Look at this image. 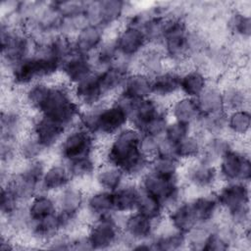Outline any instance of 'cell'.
Instances as JSON below:
<instances>
[{"mask_svg":"<svg viewBox=\"0 0 251 251\" xmlns=\"http://www.w3.org/2000/svg\"><path fill=\"white\" fill-rule=\"evenodd\" d=\"M141 133L127 126L107 140L102 161L120 167L128 179L137 180L148 169L150 160L139 150Z\"/></svg>","mask_w":251,"mask_h":251,"instance_id":"6da1fadb","label":"cell"},{"mask_svg":"<svg viewBox=\"0 0 251 251\" xmlns=\"http://www.w3.org/2000/svg\"><path fill=\"white\" fill-rule=\"evenodd\" d=\"M61 63L41 49H35L32 54L9 68L6 72L8 83L16 89L25 87L36 81H52L59 76Z\"/></svg>","mask_w":251,"mask_h":251,"instance_id":"7a4b0ae2","label":"cell"},{"mask_svg":"<svg viewBox=\"0 0 251 251\" xmlns=\"http://www.w3.org/2000/svg\"><path fill=\"white\" fill-rule=\"evenodd\" d=\"M214 191L223 219L241 230L250 227V184L243 181L222 182Z\"/></svg>","mask_w":251,"mask_h":251,"instance_id":"3957f363","label":"cell"},{"mask_svg":"<svg viewBox=\"0 0 251 251\" xmlns=\"http://www.w3.org/2000/svg\"><path fill=\"white\" fill-rule=\"evenodd\" d=\"M80 109L71 86L62 80H53L46 101L38 114L50 118L68 129L77 124Z\"/></svg>","mask_w":251,"mask_h":251,"instance_id":"277c9868","label":"cell"},{"mask_svg":"<svg viewBox=\"0 0 251 251\" xmlns=\"http://www.w3.org/2000/svg\"><path fill=\"white\" fill-rule=\"evenodd\" d=\"M190 24L184 18H167L161 47L170 66L181 69L190 62Z\"/></svg>","mask_w":251,"mask_h":251,"instance_id":"5b68a950","label":"cell"},{"mask_svg":"<svg viewBox=\"0 0 251 251\" xmlns=\"http://www.w3.org/2000/svg\"><path fill=\"white\" fill-rule=\"evenodd\" d=\"M48 162L44 158L21 162L11 173L6 184L21 203H27L40 190V183ZM2 184V185H3Z\"/></svg>","mask_w":251,"mask_h":251,"instance_id":"8992f818","label":"cell"},{"mask_svg":"<svg viewBox=\"0 0 251 251\" xmlns=\"http://www.w3.org/2000/svg\"><path fill=\"white\" fill-rule=\"evenodd\" d=\"M1 62L3 71L32 54L35 44L30 35L22 27L1 20Z\"/></svg>","mask_w":251,"mask_h":251,"instance_id":"52a82bcc","label":"cell"},{"mask_svg":"<svg viewBox=\"0 0 251 251\" xmlns=\"http://www.w3.org/2000/svg\"><path fill=\"white\" fill-rule=\"evenodd\" d=\"M98 139L90 132L75 125L68 128L60 143L54 150L57 159L64 163L96 156Z\"/></svg>","mask_w":251,"mask_h":251,"instance_id":"ba28073f","label":"cell"},{"mask_svg":"<svg viewBox=\"0 0 251 251\" xmlns=\"http://www.w3.org/2000/svg\"><path fill=\"white\" fill-rule=\"evenodd\" d=\"M136 181L142 191L157 197L163 203L166 212L187 197L186 187L181 179L168 178L149 169Z\"/></svg>","mask_w":251,"mask_h":251,"instance_id":"9c48e42d","label":"cell"},{"mask_svg":"<svg viewBox=\"0 0 251 251\" xmlns=\"http://www.w3.org/2000/svg\"><path fill=\"white\" fill-rule=\"evenodd\" d=\"M132 6L122 0L86 1L85 16L89 24L97 25L107 31L123 24Z\"/></svg>","mask_w":251,"mask_h":251,"instance_id":"30bf717a","label":"cell"},{"mask_svg":"<svg viewBox=\"0 0 251 251\" xmlns=\"http://www.w3.org/2000/svg\"><path fill=\"white\" fill-rule=\"evenodd\" d=\"M123 215L113 214L87 223L85 232L91 250H107L121 246Z\"/></svg>","mask_w":251,"mask_h":251,"instance_id":"8fae6325","label":"cell"},{"mask_svg":"<svg viewBox=\"0 0 251 251\" xmlns=\"http://www.w3.org/2000/svg\"><path fill=\"white\" fill-rule=\"evenodd\" d=\"M85 189L77 182H71L55 195L57 210L62 217L66 231H74L82 217L86 198Z\"/></svg>","mask_w":251,"mask_h":251,"instance_id":"7c38bea8","label":"cell"},{"mask_svg":"<svg viewBox=\"0 0 251 251\" xmlns=\"http://www.w3.org/2000/svg\"><path fill=\"white\" fill-rule=\"evenodd\" d=\"M180 178L186 189L196 193L214 191L220 184L216 165L201 157L183 163Z\"/></svg>","mask_w":251,"mask_h":251,"instance_id":"4fadbf2b","label":"cell"},{"mask_svg":"<svg viewBox=\"0 0 251 251\" xmlns=\"http://www.w3.org/2000/svg\"><path fill=\"white\" fill-rule=\"evenodd\" d=\"M220 183L243 181L250 183L251 160L246 148L234 147L216 165Z\"/></svg>","mask_w":251,"mask_h":251,"instance_id":"5bb4252c","label":"cell"},{"mask_svg":"<svg viewBox=\"0 0 251 251\" xmlns=\"http://www.w3.org/2000/svg\"><path fill=\"white\" fill-rule=\"evenodd\" d=\"M161 224L153 222L136 211L123 215L121 221V246L131 249L138 242L150 240Z\"/></svg>","mask_w":251,"mask_h":251,"instance_id":"9a60e30c","label":"cell"},{"mask_svg":"<svg viewBox=\"0 0 251 251\" xmlns=\"http://www.w3.org/2000/svg\"><path fill=\"white\" fill-rule=\"evenodd\" d=\"M129 126L126 110L115 99L102 103L99 107L96 138L108 140L123 128Z\"/></svg>","mask_w":251,"mask_h":251,"instance_id":"2e32d148","label":"cell"},{"mask_svg":"<svg viewBox=\"0 0 251 251\" xmlns=\"http://www.w3.org/2000/svg\"><path fill=\"white\" fill-rule=\"evenodd\" d=\"M112 36L120 57L134 63L148 45L141 29L126 24L119 25Z\"/></svg>","mask_w":251,"mask_h":251,"instance_id":"e0dca14e","label":"cell"},{"mask_svg":"<svg viewBox=\"0 0 251 251\" xmlns=\"http://www.w3.org/2000/svg\"><path fill=\"white\" fill-rule=\"evenodd\" d=\"M67 128L57 122L41 114H30L28 131L33 134L37 140L50 152L54 151Z\"/></svg>","mask_w":251,"mask_h":251,"instance_id":"ac0fdd59","label":"cell"},{"mask_svg":"<svg viewBox=\"0 0 251 251\" xmlns=\"http://www.w3.org/2000/svg\"><path fill=\"white\" fill-rule=\"evenodd\" d=\"M94 72H96V70L91 61V57L75 52L61 64L59 76L62 81L73 86Z\"/></svg>","mask_w":251,"mask_h":251,"instance_id":"d6986e66","label":"cell"},{"mask_svg":"<svg viewBox=\"0 0 251 251\" xmlns=\"http://www.w3.org/2000/svg\"><path fill=\"white\" fill-rule=\"evenodd\" d=\"M71 88L74 97L80 108L93 107L109 101L102 90L97 71L71 86Z\"/></svg>","mask_w":251,"mask_h":251,"instance_id":"ffe728a7","label":"cell"},{"mask_svg":"<svg viewBox=\"0 0 251 251\" xmlns=\"http://www.w3.org/2000/svg\"><path fill=\"white\" fill-rule=\"evenodd\" d=\"M181 69L168 67L160 74L152 76V94L160 101L169 103L179 95Z\"/></svg>","mask_w":251,"mask_h":251,"instance_id":"44dd1931","label":"cell"},{"mask_svg":"<svg viewBox=\"0 0 251 251\" xmlns=\"http://www.w3.org/2000/svg\"><path fill=\"white\" fill-rule=\"evenodd\" d=\"M115 213L113 192L95 187L86 193L82 216L87 218V223Z\"/></svg>","mask_w":251,"mask_h":251,"instance_id":"7402d4cb","label":"cell"},{"mask_svg":"<svg viewBox=\"0 0 251 251\" xmlns=\"http://www.w3.org/2000/svg\"><path fill=\"white\" fill-rule=\"evenodd\" d=\"M108 36V31L103 27L88 24L73 36L75 51L78 54L91 57L102 45Z\"/></svg>","mask_w":251,"mask_h":251,"instance_id":"603a6c76","label":"cell"},{"mask_svg":"<svg viewBox=\"0 0 251 251\" xmlns=\"http://www.w3.org/2000/svg\"><path fill=\"white\" fill-rule=\"evenodd\" d=\"M66 231L64 221L57 212L47 218L31 223L26 236L35 244L44 247L59 233Z\"/></svg>","mask_w":251,"mask_h":251,"instance_id":"cb8c5ba5","label":"cell"},{"mask_svg":"<svg viewBox=\"0 0 251 251\" xmlns=\"http://www.w3.org/2000/svg\"><path fill=\"white\" fill-rule=\"evenodd\" d=\"M211 82L210 75L201 68L190 65L180 72L179 95L196 99Z\"/></svg>","mask_w":251,"mask_h":251,"instance_id":"d4e9b609","label":"cell"},{"mask_svg":"<svg viewBox=\"0 0 251 251\" xmlns=\"http://www.w3.org/2000/svg\"><path fill=\"white\" fill-rule=\"evenodd\" d=\"M168 112L171 120L193 127L201 117L196 99L178 95L168 103Z\"/></svg>","mask_w":251,"mask_h":251,"instance_id":"484cf974","label":"cell"},{"mask_svg":"<svg viewBox=\"0 0 251 251\" xmlns=\"http://www.w3.org/2000/svg\"><path fill=\"white\" fill-rule=\"evenodd\" d=\"M197 224L215 222L222 215L215 191L199 192L189 197Z\"/></svg>","mask_w":251,"mask_h":251,"instance_id":"4316f807","label":"cell"},{"mask_svg":"<svg viewBox=\"0 0 251 251\" xmlns=\"http://www.w3.org/2000/svg\"><path fill=\"white\" fill-rule=\"evenodd\" d=\"M165 221L171 227L184 234L195 226L197 225V220L189 197H185L180 202L170 208L166 212Z\"/></svg>","mask_w":251,"mask_h":251,"instance_id":"83f0119b","label":"cell"},{"mask_svg":"<svg viewBox=\"0 0 251 251\" xmlns=\"http://www.w3.org/2000/svg\"><path fill=\"white\" fill-rule=\"evenodd\" d=\"M127 179L125 172L120 167L105 161L99 163L92 177V181L96 188L109 192L117 190Z\"/></svg>","mask_w":251,"mask_h":251,"instance_id":"f1b7e54d","label":"cell"},{"mask_svg":"<svg viewBox=\"0 0 251 251\" xmlns=\"http://www.w3.org/2000/svg\"><path fill=\"white\" fill-rule=\"evenodd\" d=\"M71 182L73 180L66 164L56 159V161L48 163L41 179L40 190L56 194Z\"/></svg>","mask_w":251,"mask_h":251,"instance_id":"f546056e","label":"cell"},{"mask_svg":"<svg viewBox=\"0 0 251 251\" xmlns=\"http://www.w3.org/2000/svg\"><path fill=\"white\" fill-rule=\"evenodd\" d=\"M225 29L232 39L248 43L251 36L250 13L239 8L230 10L225 17Z\"/></svg>","mask_w":251,"mask_h":251,"instance_id":"4dcf8cb0","label":"cell"},{"mask_svg":"<svg viewBox=\"0 0 251 251\" xmlns=\"http://www.w3.org/2000/svg\"><path fill=\"white\" fill-rule=\"evenodd\" d=\"M120 94L132 100H142L153 96L152 94V76L134 70L127 75Z\"/></svg>","mask_w":251,"mask_h":251,"instance_id":"1f68e13d","label":"cell"},{"mask_svg":"<svg viewBox=\"0 0 251 251\" xmlns=\"http://www.w3.org/2000/svg\"><path fill=\"white\" fill-rule=\"evenodd\" d=\"M170 67L168 59L159 45L148 44L135 61V70L154 76Z\"/></svg>","mask_w":251,"mask_h":251,"instance_id":"d6a6232c","label":"cell"},{"mask_svg":"<svg viewBox=\"0 0 251 251\" xmlns=\"http://www.w3.org/2000/svg\"><path fill=\"white\" fill-rule=\"evenodd\" d=\"M141 194V189L136 180L127 179L122 186L113 192L114 207L117 214L126 215L135 211Z\"/></svg>","mask_w":251,"mask_h":251,"instance_id":"836d02e7","label":"cell"},{"mask_svg":"<svg viewBox=\"0 0 251 251\" xmlns=\"http://www.w3.org/2000/svg\"><path fill=\"white\" fill-rule=\"evenodd\" d=\"M225 111L231 112L241 109H249V89L241 81H228L222 86Z\"/></svg>","mask_w":251,"mask_h":251,"instance_id":"e575fe53","label":"cell"},{"mask_svg":"<svg viewBox=\"0 0 251 251\" xmlns=\"http://www.w3.org/2000/svg\"><path fill=\"white\" fill-rule=\"evenodd\" d=\"M52 81H36L21 90V101L27 112L30 114H38L41 111L48 96Z\"/></svg>","mask_w":251,"mask_h":251,"instance_id":"d590c367","label":"cell"},{"mask_svg":"<svg viewBox=\"0 0 251 251\" xmlns=\"http://www.w3.org/2000/svg\"><path fill=\"white\" fill-rule=\"evenodd\" d=\"M162 224L151 238L153 250L176 251L186 249L185 234L171 227L167 223L166 227L162 226Z\"/></svg>","mask_w":251,"mask_h":251,"instance_id":"8d00e7d4","label":"cell"},{"mask_svg":"<svg viewBox=\"0 0 251 251\" xmlns=\"http://www.w3.org/2000/svg\"><path fill=\"white\" fill-rule=\"evenodd\" d=\"M236 140L227 134L204 137L201 158L217 165V163L230 150L236 147Z\"/></svg>","mask_w":251,"mask_h":251,"instance_id":"74e56055","label":"cell"},{"mask_svg":"<svg viewBox=\"0 0 251 251\" xmlns=\"http://www.w3.org/2000/svg\"><path fill=\"white\" fill-rule=\"evenodd\" d=\"M31 219L29 217L26 203L21 204L13 212L2 217V231L15 235H26L30 226Z\"/></svg>","mask_w":251,"mask_h":251,"instance_id":"f35d334b","label":"cell"},{"mask_svg":"<svg viewBox=\"0 0 251 251\" xmlns=\"http://www.w3.org/2000/svg\"><path fill=\"white\" fill-rule=\"evenodd\" d=\"M251 130V114L249 109L226 113V134L234 140H244Z\"/></svg>","mask_w":251,"mask_h":251,"instance_id":"ab89813d","label":"cell"},{"mask_svg":"<svg viewBox=\"0 0 251 251\" xmlns=\"http://www.w3.org/2000/svg\"><path fill=\"white\" fill-rule=\"evenodd\" d=\"M26 208L32 222L42 220L58 212L55 195L39 191L27 203Z\"/></svg>","mask_w":251,"mask_h":251,"instance_id":"60d3db41","label":"cell"},{"mask_svg":"<svg viewBox=\"0 0 251 251\" xmlns=\"http://www.w3.org/2000/svg\"><path fill=\"white\" fill-rule=\"evenodd\" d=\"M196 102L201 115L224 112L222 86L215 81H211L203 92L196 98Z\"/></svg>","mask_w":251,"mask_h":251,"instance_id":"b9f144b4","label":"cell"},{"mask_svg":"<svg viewBox=\"0 0 251 251\" xmlns=\"http://www.w3.org/2000/svg\"><path fill=\"white\" fill-rule=\"evenodd\" d=\"M204 137L194 129L176 144V156L182 162L186 163L197 159L201 156L203 150Z\"/></svg>","mask_w":251,"mask_h":251,"instance_id":"7bdbcfd3","label":"cell"},{"mask_svg":"<svg viewBox=\"0 0 251 251\" xmlns=\"http://www.w3.org/2000/svg\"><path fill=\"white\" fill-rule=\"evenodd\" d=\"M194 130L203 137L226 134V112L201 115Z\"/></svg>","mask_w":251,"mask_h":251,"instance_id":"ee69618b","label":"cell"},{"mask_svg":"<svg viewBox=\"0 0 251 251\" xmlns=\"http://www.w3.org/2000/svg\"><path fill=\"white\" fill-rule=\"evenodd\" d=\"M100 162L96 156L85 157L65 163L71 175L73 182L81 183L84 181L92 180L94 173Z\"/></svg>","mask_w":251,"mask_h":251,"instance_id":"f6af8a7d","label":"cell"},{"mask_svg":"<svg viewBox=\"0 0 251 251\" xmlns=\"http://www.w3.org/2000/svg\"><path fill=\"white\" fill-rule=\"evenodd\" d=\"M18 156L21 162L44 158L48 151L29 131L25 133L17 143Z\"/></svg>","mask_w":251,"mask_h":251,"instance_id":"bcb514c9","label":"cell"},{"mask_svg":"<svg viewBox=\"0 0 251 251\" xmlns=\"http://www.w3.org/2000/svg\"><path fill=\"white\" fill-rule=\"evenodd\" d=\"M135 211L155 223L161 224L165 221L166 209L163 203L157 197L142 190Z\"/></svg>","mask_w":251,"mask_h":251,"instance_id":"7dc6e473","label":"cell"},{"mask_svg":"<svg viewBox=\"0 0 251 251\" xmlns=\"http://www.w3.org/2000/svg\"><path fill=\"white\" fill-rule=\"evenodd\" d=\"M183 163L176 157L156 156L150 160L148 169L153 173L172 179H181L180 173Z\"/></svg>","mask_w":251,"mask_h":251,"instance_id":"c3c4849f","label":"cell"},{"mask_svg":"<svg viewBox=\"0 0 251 251\" xmlns=\"http://www.w3.org/2000/svg\"><path fill=\"white\" fill-rule=\"evenodd\" d=\"M120 58L113 36H107L102 45L91 56V61L97 72L114 65Z\"/></svg>","mask_w":251,"mask_h":251,"instance_id":"681fc988","label":"cell"},{"mask_svg":"<svg viewBox=\"0 0 251 251\" xmlns=\"http://www.w3.org/2000/svg\"><path fill=\"white\" fill-rule=\"evenodd\" d=\"M218 221L197 224L187 233H185L186 249L203 251L210 234L216 228Z\"/></svg>","mask_w":251,"mask_h":251,"instance_id":"f907efd6","label":"cell"},{"mask_svg":"<svg viewBox=\"0 0 251 251\" xmlns=\"http://www.w3.org/2000/svg\"><path fill=\"white\" fill-rule=\"evenodd\" d=\"M53 5L62 18H70L85 14L86 1H53Z\"/></svg>","mask_w":251,"mask_h":251,"instance_id":"816d5d0a","label":"cell"},{"mask_svg":"<svg viewBox=\"0 0 251 251\" xmlns=\"http://www.w3.org/2000/svg\"><path fill=\"white\" fill-rule=\"evenodd\" d=\"M192 130H193L192 126L171 120L165 129L163 136L168 140H170L171 142H173L174 144H176L182 138H184L187 134H189Z\"/></svg>","mask_w":251,"mask_h":251,"instance_id":"f5cc1de1","label":"cell"},{"mask_svg":"<svg viewBox=\"0 0 251 251\" xmlns=\"http://www.w3.org/2000/svg\"><path fill=\"white\" fill-rule=\"evenodd\" d=\"M21 203L19 199L15 196L12 190L6 185L3 184L1 187V217H5L11 212H13L17 207H19Z\"/></svg>","mask_w":251,"mask_h":251,"instance_id":"db71d44e","label":"cell"},{"mask_svg":"<svg viewBox=\"0 0 251 251\" xmlns=\"http://www.w3.org/2000/svg\"><path fill=\"white\" fill-rule=\"evenodd\" d=\"M159 137L152 136L149 134H142L139 140V150L141 154L148 160L153 159L157 154Z\"/></svg>","mask_w":251,"mask_h":251,"instance_id":"11a10c76","label":"cell"},{"mask_svg":"<svg viewBox=\"0 0 251 251\" xmlns=\"http://www.w3.org/2000/svg\"><path fill=\"white\" fill-rule=\"evenodd\" d=\"M72 231H63L51 239L44 248L52 250H72Z\"/></svg>","mask_w":251,"mask_h":251,"instance_id":"9f6ffc18","label":"cell"},{"mask_svg":"<svg viewBox=\"0 0 251 251\" xmlns=\"http://www.w3.org/2000/svg\"><path fill=\"white\" fill-rule=\"evenodd\" d=\"M0 248L3 251L12 250L16 248V241L14 239V236L8 232L2 231L1 235V242H0Z\"/></svg>","mask_w":251,"mask_h":251,"instance_id":"6f0895ef","label":"cell"}]
</instances>
